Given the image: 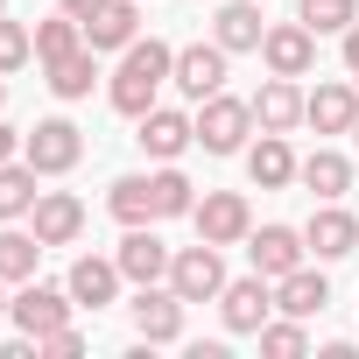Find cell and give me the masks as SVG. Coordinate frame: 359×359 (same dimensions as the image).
I'll list each match as a JSON object with an SVG mask.
<instances>
[{"instance_id":"7c38bea8","label":"cell","mask_w":359,"mask_h":359,"mask_svg":"<svg viewBox=\"0 0 359 359\" xmlns=\"http://www.w3.org/2000/svg\"><path fill=\"white\" fill-rule=\"evenodd\" d=\"M226 57L233 50H219V43H191V50H176V92L184 99H212V92H226Z\"/></svg>"},{"instance_id":"5b68a950","label":"cell","mask_w":359,"mask_h":359,"mask_svg":"<svg viewBox=\"0 0 359 359\" xmlns=\"http://www.w3.org/2000/svg\"><path fill=\"white\" fill-rule=\"evenodd\" d=\"M71 289H50V282H22L15 289V303H8V317H15V331H29V338H50V331H64L71 324Z\"/></svg>"},{"instance_id":"52a82bcc","label":"cell","mask_w":359,"mask_h":359,"mask_svg":"<svg viewBox=\"0 0 359 359\" xmlns=\"http://www.w3.org/2000/svg\"><path fill=\"white\" fill-rule=\"evenodd\" d=\"M134 338L141 345H176L184 338V296H176L169 282H148L134 296Z\"/></svg>"},{"instance_id":"30bf717a","label":"cell","mask_w":359,"mask_h":359,"mask_svg":"<svg viewBox=\"0 0 359 359\" xmlns=\"http://www.w3.org/2000/svg\"><path fill=\"white\" fill-rule=\"evenodd\" d=\"M303 254H310V240H303L296 226H261V233H247V261H254V275H268V282H282L289 268H303Z\"/></svg>"},{"instance_id":"74e56055","label":"cell","mask_w":359,"mask_h":359,"mask_svg":"<svg viewBox=\"0 0 359 359\" xmlns=\"http://www.w3.org/2000/svg\"><path fill=\"white\" fill-rule=\"evenodd\" d=\"M0 106H8V78H0Z\"/></svg>"},{"instance_id":"44dd1931","label":"cell","mask_w":359,"mask_h":359,"mask_svg":"<svg viewBox=\"0 0 359 359\" xmlns=\"http://www.w3.org/2000/svg\"><path fill=\"white\" fill-rule=\"evenodd\" d=\"M324 303H331V282H324L317 268H289V275L275 282V310H282V317H303V324H310V317H324Z\"/></svg>"},{"instance_id":"836d02e7","label":"cell","mask_w":359,"mask_h":359,"mask_svg":"<svg viewBox=\"0 0 359 359\" xmlns=\"http://www.w3.org/2000/svg\"><path fill=\"white\" fill-rule=\"evenodd\" d=\"M64 15L71 22H92V15H106V0H64Z\"/></svg>"},{"instance_id":"ffe728a7","label":"cell","mask_w":359,"mask_h":359,"mask_svg":"<svg viewBox=\"0 0 359 359\" xmlns=\"http://www.w3.org/2000/svg\"><path fill=\"white\" fill-rule=\"evenodd\" d=\"M261 36H268V22H261V0H226V8L212 15V43L219 50H261Z\"/></svg>"},{"instance_id":"4fadbf2b","label":"cell","mask_w":359,"mask_h":359,"mask_svg":"<svg viewBox=\"0 0 359 359\" xmlns=\"http://www.w3.org/2000/svg\"><path fill=\"white\" fill-rule=\"evenodd\" d=\"M134 141H141V155H155V162H176V155H184V148L198 141V120H191V113H176V106H148Z\"/></svg>"},{"instance_id":"4316f807","label":"cell","mask_w":359,"mask_h":359,"mask_svg":"<svg viewBox=\"0 0 359 359\" xmlns=\"http://www.w3.org/2000/svg\"><path fill=\"white\" fill-rule=\"evenodd\" d=\"M92 78H99V50H92V43L50 64V92H57V99H92Z\"/></svg>"},{"instance_id":"6da1fadb","label":"cell","mask_w":359,"mask_h":359,"mask_svg":"<svg viewBox=\"0 0 359 359\" xmlns=\"http://www.w3.org/2000/svg\"><path fill=\"white\" fill-rule=\"evenodd\" d=\"M169 78H176V50H169V43H155V36H148V43L134 36V43L120 50V71H113V85H106V99H113V113H127V120H141V113L155 106V92H162Z\"/></svg>"},{"instance_id":"8d00e7d4","label":"cell","mask_w":359,"mask_h":359,"mask_svg":"<svg viewBox=\"0 0 359 359\" xmlns=\"http://www.w3.org/2000/svg\"><path fill=\"white\" fill-rule=\"evenodd\" d=\"M8 303H15V296H8V282H0V324H8Z\"/></svg>"},{"instance_id":"4dcf8cb0","label":"cell","mask_w":359,"mask_h":359,"mask_svg":"<svg viewBox=\"0 0 359 359\" xmlns=\"http://www.w3.org/2000/svg\"><path fill=\"white\" fill-rule=\"evenodd\" d=\"M261 352H268V359H303V352H310L303 317H268V324H261Z\"/></svg>"},{"instance_id":"83f0119b","label":"cell","mask_w":359,"mask_h":359,"mask_svg":"<svg viewBox=\"0 0 359 359\" xmlns=\"http://www.w3.org/2000/svg\"><path fill=\"white\" fill-rule=\"evenodd\" d=\"M71 50H85V22H71L64 8H57L50 22H36V64H57V57H71Z\"/></svg>"},{"instance_id":"ba28073f","label":"cell","mask_w":359,"mask_h":359,"mask_svg":"<svg viewBox=\"0 0 359 359\" xmlns=\"http://www.w3.org/2000/svg\"><path fill=\"white\" fill-rule=\"evenodd\" d=\"M191 219H198V240H212V247H240L254 233V212H247L240 191H205Z\"/></svg>"},{"instance_id":"d6a6232c","label":"cell","mask_w":359,"mask_h":359,"mask_svg":"<svg viewBox=\"0 0 359 359\" xmlns=\"http://www.w3.org/2000/svg\"><path fill=\"white\" fill-rule=\"evenodd\" d=\"M43 352H50V359H78V352H85V331H78V324H64V331H50V338H43Z\"/></svg>"},{"instance_id":"277c9868","label":"cell","mask_w":359,"mask_h":359,"mask_svg":"<svg viewBox=\"0 0 359 359\" xmlns=\"http://www.w3.org/2000/svg\"><path fill=\"white\" fill-rule=\"evenodd\" d=\"M219 317H226L233 338H261V324L275 317V282H268V275H240V282H226V289H219Z\"/></svg>"},{"instance_id":"f35d334b","label":"cell","mask_w":359,"mask_h":359,"mask_svg":"<svg viewBox=\"0 0 359 359\" xmlns=\"http://www.w3.org/2000/svg\"><path fill=\"white\" fill-rule=\"evenodd\" d=\"M352 141H359V120H352Z\"/></svg>"},{"instance_id":"2e32d148","label":"cell","mask_w":359,"mask_h":359,"mask_svg":"<svg viewBox=\"0 0 359 359\" xmlns=\"http://www.w3.org/2000/svg\"><path fill=\"white\" fill-rule=\"evenodd\" d=\"M254 127H261V134L303 127V92H296V78H275V71H268V85L254 92Z\"/></svg>"},{"instance_id":"e575fe53","label":"cell","mask_w":359,"mask_h":359,"mask_svg":"<svg viewBox=\"0 0 359 359\" xmlns=\"http://www.w3.org/2000/svg\"><path fill=\"white\" fill-rule=\"evenodd\" d=\"M15 155H22V127L0 120V162H15Z\"/></svg>"},{"instance_id":"d590c367","label":"cell","mask_w":359,"mask_h":359,"mask_svg":"<svg viewBox=\"0 0 359 359\" xmlns=\"http://www.w3.org/2000/svg\"><path fill=\"white\" fill-rule=\"evenodd\" d=\"M345 71H352V78H359V22H352V29H345Z\"/></svg>"},{"instance_id":"7402d4cb","label":"cell","mask_w":359,"mask_h":359,"mask_svg":"<svg viewBox=\"0 0 359 359\" xmlns=\"http://www.w3.org/2000/svg\"><path fill=\"white\" fill-rule=\"evenodd\" d=\"M296 184H303L317 205H331V198H345V191H352V162H345L338 148H317V155H303V162H296Z\"/></svg>"},{"instance_id":"f1b7e54d","label":"cell","mask_w":359,"mask_h":359,"mask_svg":"<svg viewBox=\"0 0 359 359\" xmlns=\"http://www.w3.org/2000/svg\"><path fill=\"white\" fill-rule=\"evenodd\" d=\"M296 22L310 36H345L359 22V0H296Z\"/></svg>"},{"instance_id":"cb8c5ba5","label":"cell","mask_w":359,"mask_h":359,"mask_svg":"<svg viewBox=\"0 0 359 359\" xmlns=\"http://www.w3.org/2000/svg\"><path fill=\"white\" fill-rule=\"evenodd\" d=\"M36 261H43V240H36V233H22V226H0V282H8V289L36 282Z\"/></svg>"},{"instance_id":"ac0fdd59","label":"cell","mask_w":359,"mask_h":359,"mask_svg":"<svg viewBox=\"0 0 359 359\" xmlns=\"http://www.w3.org/2000/svg\"><path fill=\"white\" fill-rule=\"evenodd\" d=\"M29 219H36V240H43V247H71V240L85 233V205H78L71 191H43Z\"/></svg>"},{"instance_id":"60d3db41","label":"cell","mask_w":359,"mask_h":359,"mask_svg":"<svg viewBox=\"0 0 359 359\" xmlns=\"http://www.w3.org/2000/svg\"><path fill=\"white\" fill-rule=\"evenodd\" d=\"M352 85H359V78H352Z\"/></svg>"},{"instance_id":"8fae6325","label":"cell","mask_w":359,"mask_h":359,"mask_svg":"<svg viewBox=\"0 0 359 359\" xmlns=\"http://www.w3.org/2000/svg\"><path fill=\"white\" fill-rule=\"evenodd\" d=\"M113 261H120V275L134 282V289H148V282H169V247L155 240V226H127V240L113 247Z\"/></svg>"},{"instance_id":"d6986e66","label":"cell","mask_w":359,"mask_h":359,"mask_svg":"<svg viewBox=\"0 0 359 359\" xmlns=\"http://www.w3.org/2000/svg\"><path fill=\"white\" fill-rule=\"evenodd\" d=\"M247 176H254V191H289L296 184V148L289 134H261L247 148Z\"/></svg>"},{"instance_id":"3957f363","label":"cell","mask_w":359,"mask_h":359,"mask_svg":"<svg viewBox=\"0 0 359 359\" xmlns=\"http://www.w3.org/2000/svg\"><path fill=\"white\" fill-rule=\"evenodd\" d=\"M78 155H85V134H78L71 120H36V127L22 134V162H29L36 176H71Z\"/></svg>"},{"instance_id":"e0dca14e","label":"cell","mask_w":359,"mask_h":359,"mask_svg":"<svg viewBox=\"0 0 359 359\" xmlns=\"http://www.w3.org/2000/svg\"><path fill=\"white\" fill-rule=\"evenodd\" d=\"M303 120H310L317 134H352V120H359V85H317V92H303Z\"/></svg>"},{"instance_id":"8992f818","label":"cell","mask_w":359,"mask_h":359,"mask_svg":"<svg viewBox=\"0 0 359 359\" xmlns=\"http://www.w3.org/2000/svg\"><path fill=\"white\" fill-rule=\"evenodd\" d=\"M169 289L184 296V303H219V289H226V261H219V247H212V240L184 247V254L169 261Z\"/></svg>"},{"instance_id":"7a4b0ae2","label":"cell","mask_w":359,"mask_h":359,"mask_svg":"<svg viewBox=\"0 0 359 359\" xmlns=\"http://www.w3.org/2000/svg\"><path fill=\"white\" fill-rule=\"evenodd\" d=\"M247 134H254V99H226V92L198 99V148L205 155H240Z\"/></svg>"},{"instance_id":"603a6c76","label":"cell","mask_w":359,"mask_h":359,"mask_svg":"<svg viewBox=\"0 0 359 359\" xmlns=\"http://www.w3.org/2000/svg\"><path fill=\"white\" fill-rule=\"evenodd\" d=\"M106 212L120 226H155L162 219V198H155V176H120V184L106 191Z\"/></svg>"},{"instance_id":"f546056e","label":"cell","mask_w":359,"mask_h":359,"mask_svg":"<svg viewBox=\"0 0 359 359\" xmlns=\"http://www.w3.org/2000/svg\"><path fill=\"white\" fill-rule=\"evenodd\" d=\"M155 198H162V219H191V212H198V184H191L176 162L155 169Z\"/></svg>"},{"instance_id":"1f68e13d","label":"cell","mask_w":359,"mask_h":359,"mask_svg":"<svg viewBox=\"0 0 359 359\" xmlns=\"http://www.w3.org/2000/svg\"><path fill=\"white\" fill-rule=\"evenodd\" d=\"M36 57V29H22V22H8V15H0V78H8V71H22Z\"/></svg>"},{"instance_id":"d4e9b609","label":"cell","mask_w":359,"mask_h":359,"mask_svg":"<svg viewBox=\"0 0 359 359\" xmlns=\"http://www.w3.org/2000/svg\"><path fill=\"white\" fill-rule=\"evenodd\" d=\"M134 36H141L134 0H106V15H92V22H85V43H92V50H127Z\"/></svg>"},{"instance_id":"9a60e30c","label":"cell","mask_w":359,"mask_h":359,"mask_svg":"<svg viewBox=\"0 0 359 359\" xmlns=\"http://www.w3.org/2000/svg\"><path fill=\"white\" fill-rule=\"evenodd\" d=\"M303 240H310V254H317V261H345V254L359 247V219H352V212L331 198V205H317V212H310Z\"/></svg>"},{"instance_id":"5bb4252c","label":"cell","mask_w":359,"mask_h":359,"mask_svg":"<svg viewBox=\"0 0 359 359\" xmlns=\"http://www.w3.org/2000/svg\"><path fill=\"white\" fill-rule=\"evenodd\" d=\"M120 261H99V254H78L71 261V275H64V289H71V303L78 310H106V303H120Z\"/></svg>"},{"instance_id":"484cf974","label":"cell","mask_w":359,"mask_h":359,"mask_svg":"<svg viewBox=\"0 0 359 359\" xmlns=\"http://www.w3.org/2000/svg\"><path fill=\"white\" fill-rule=\"evenodd\" d=\"M36 169L29 162H0V226H15V219H29L36 212Z\"/></svg>"},{"instance_id":"9c48e42d","label":"cell","mask_w":359,"mask_h":359,"mask_svg":"<svg viewBox=\"0 0 359 359\" xmlns=\"http://www.w3.org/2000/svg\"><path fill=\"white\" fill-rule=\"evenodd\" d=\"M261 64H268L275 78H310V64H317V36H310L303 22H275V29L261 36Z\"/></svg>"},{"instance_id":"ab89813d","label":"cell","mask_w":359,"mask_h":359,"mask_svg":"<svg viewBox=\"0 0 359 359\" xmlns=\"http://www.w3.org/2000/svg\"><path fill=\"white\" fill-rule=\"evenodd\" d=\"M0 15H8V0H0Z\"/></svg>"}]
</instances>
